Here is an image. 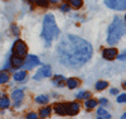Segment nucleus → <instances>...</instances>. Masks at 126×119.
<instances>
[{"instance_id": "34", "label": "nucleus", "mask_w": 126, "mask_h": 119, "mask_svg": "<svg viewBox=\"0 0 126 119\" xmlns=\"http://www.w3.org/2000/svg\"><path fill=\"white\" fill-rule=\"evenodd\" d=\"M121 118H122V119H125V118H126V113H124V114L121 115Z\"/></svg>"}, {"instance_id": "7", "label": "nucleus", "mask_w": 126, "mask_h": 119, "mask_svg": "<svg viewBox=\"0 0 126 119\" xmlns=\"http://www.w3.org/2000/svg\"><path fill=\"white\" fill-rule=\"evenodd\" d=\"M50 76H52V67L49 66V65H44V66H42L35 72L33 79L38 81V80H42V79H44V77H50Z\"/></svg>"}, {"instance_id": "16", "label": "nucleus", "mask_w": 126, "mask_h": 119, "mask_svg": "<svg viewBox=\"0 0 126 119\" xmlns=\"http://www.w3.org/2000/svg\"><path fill=\"white\" fill-rule=\"evenodd\" d=\"M97 105V100H94V99H86V103H85V106H86V109L87 110H91L93 109V108H96Z\"/></svg>"}, {"instance_id": "15", "label": "nucleus", "mask_w": 126, "mask_h": 119, "mask_svg": "<svg viewBox=\"0 0 126 119\" xmlns=\"http://www.w3.org/2000/svg\"><path fill=\"white\" fill-rule=\"evenodd\" d=\"M67 86H68V89H72V90L76 89V88H78V86H79V80L71 77V79L67 80Z\"/></svg>"}, {"instance_id": "20", "label": "nucleus", "mask_w": 126, "mask_h": 119, "mask_svg": "<svg viewBox=\"0 0 126 119\" xmlns=\"http://www.w3.org/2000/svg\"><path fill=\"white\" fill-rule=\"evenodd\" d=\"M68 4L75 9H79L83 5V1L82 0H68Z\"/></svg>"}, {"instance_id": "8", "label": "nucleus", "mask_w": 126, "mask_h": 119, "mask_svg": "<svg viewBox=\"0 0 126 119\" xmlns=\"http://www.w3.org/2000/svg\"><path fill=\"white\" fill-rule=\"evenodd\" d=\"M79 112V104L78 103H69L66 104V114L67 115H76Z\"/></svg>"}, {"instance_id": "13", "label": "nucleus", "mask_w": 126, "mask_h": 119, "mask_svg": "<svg viewBox=\"0 0 126 119\" xmlns=\"http://www.w3.org/2000/svg\"><path fill=\"white\" fill-rule=\"evenodd\" d=\"M53 110L58 114V115H67L66 114V104H56Z\"/></svg>"}, {"instance_id": "21", "label": "nucleus", "mask_w": 126, "mask_h": 119, "mask_svg": "<svg viewBox=\"0 0 126 119\" xmlns=\"http://www.w3.org/2000/svg\"><path fill=\"white\" fill-rule=\"evenodd\" d=\"M35 101L38 104H47L49 101V96H47V95H39V96L35 98Z\"/></svg>"}, {"instance_id": "35", "label": "nucleus", "mask_w": 126, "mask_h": 119, "mask_svg": "<svg viewBox=\"0 0 126 119\" xmlns=\"http://www.w3.org/2000/svg\"><path fill=\"white\" fill-rule=\"evenodd\" d=\"M28 1H29L30 4H33V3H35V0H28Z\"/></svg>"}, {"instance_id": "17", "label": "nucleus", "mask_w": 126, "mask_h": 119, "mask_svg": "<svg viewBox=\"0 0 126 119\" xmlns=\"http://www.w3.org/2000/svg\"><path fill=\"white\" fill-rule=\"evenodd\" d=\"M97 118H105V119H110V118H111V114H110L107 110H105L103 108H100V109L97 110Z\"/></svg>"}, {"instance_id": "32", "label": "nucleus", "mask_w": 126, "mask_h": 119, "mask_svg": "<svg viewBox=\"0 0 126 119\" xmlns=\"http://www.w3.org/2000/svg\"><path fill=\"white\" fill-rule=\"evenodd\" d=\"M110 93H111L112 95H117V94H119V90H117V89H115V88H112V89L110 90Z\"/></svg>"}, {"instance_id": "23", "label": "nucleus", "mask_w": 126, "mask_h": 119, "mask_svg": "<svg viewBox=\"0 0 126 119\" xmlns=\"http://www.w3.org/2000/svg\"><path fill=\"white\" fill-rule=\"evenodd\" d=\"M9 73L6 71H1L0 72V84H6L9 81Z\"/></svg>"}, {"instance_id": "3", "label": "nucleus", "mask_w": 126, "mask_h": 119, "mask_svg": "<svg viewBox=\"0 0 126 119\" xmlns=\"http://www.w3.org/2000/svg\"><path fill=\"white\" fill-rule=\"evenodd\" d=\"M124 34H125V19L122 20L120 17H115L107 30V43L109 45H116Z\"/></svg>"}, {"instance_id": "4", "label": "nucleus", "mask_w": 126, "mask_h": 119, "mask_svg": "<svg viewBox=\"0 0 126 119\" xmlns=\"http://www.w3.org/2000/svg\"><path fill=\"white\" fill-rule=\"evenodd\" d=\"M28 53V48H27V45L23 42V41H16L14 43V47H13V55L16 56V57H20V58H24Z\"/></svg>"}, {"instance_id": "1", "label": "nucleus", "mask_w": 126, "mask_h": 119, "mask_svg": "<svg viewBox=\"0 0 126 119\" xmlns=\"http://www.w3.org/2000/svg\"><path fill=\"white\" fill-rule=\"evenodd\" d=\"M59 62L66 67L79 69L87 63L92 55L93 48L90 42L73 34H64L57 46Z\"/></svg>"}, {"instance_id": "33", "label": "nucleus", "mask_w": 126, "mask_h": 119, "mask_svg": "<svg viewBox=\"0 0 126 119\" xmlns=\"http://www.w3.org/2000/svg\"><path fill=\"white\" fill-rule=\"evenodd\" d=\"M48 1H49V3H52V4H57V3L59 1V0H48Z\"/></svg>"}, {"instance_id": "14", "label": "nucleus", "mask_w": 126, "mask_h": 119, "mask_svg": "<svg viewBox=\"0 0 126 119\" xmlns=\"http://www.w3.org/2000/svg\"><path fill=\"white\" fill-rule=\"evenodd\" d=\"M14 80L15 81H18V82H22V81H24L25 80V77H27V71L24 70V71H18V72H15L14 73Z\"/></svg>"}, {"instance_id": "10", "label": "nucleus", "mask_w": 126, "mask_h": 119, "mask_svg": "<svg viewBox=\"0 0 126 119\" xmlns=\"http://www.w3.org/2000/svg\"><path fill=\"white\" fill-rule=\"evenodd\" d=\"M64 81H66V77L63 76V75H56V76L53 77V80H52V84L58 86V88H63V86L66 85Z\"/></svg>"}, {"instance_id": "19", "label": "nucleus", "mask_w": 126, "mask_h": 119, "mask_svg": "<svg viewBox=\"0 0 126 119\" xmlns=\"http://www.w3.org/2000/svg\"><path fill=\"white\" fill-rule=\"evenodd\" d=\"M50 112H52V108L50 106H46V108H42L40 112H39V115L42 118H48L50 115Z\"/></svg>"}, {"instance_id": "9", "label": "nucleus", "mask_w": 126, "mask_h": 119, "mask_svg": "<svg viewBox=\"0 0 126 119\" xmlns=\"http://www.w3.org/2000/svg\"><path fill=\"white\" fill-rule=\"evenodd\" d=\"M117 56V51L116 48H106V49H103L102 51V57L103 58H106V60H113V58H116Z\"/></svg>"}, {"instance_id": "27", "label": "nucleus", "mask_w": 126, "mask_h": 119, "mask_svg": "<svg viewBox=\"0 0 126 119\" xmlns=\"http://www.w3.org/2000/svg\"><path fill=\"white\" fill-rule=\"evenodd\" d=\"M126 101V94H121L117 96V103H125Z\"/></svg>"}, {"instance_id": "25", "label": "nucleus", "mask_w": 126, "mask_h": 119, "mask_svg": "<svg viewBox=\"0 0 126 119\" xmlns=\"http://www.w3.org/2000/svg\"><path fill=\"white\" fill-rule=\"evenodd\" d=\"M35 4H37V5H39V6L46 8V6H48L49 1H48V0H35Z\"/></svg>"}, {"instance_id": "30", "label": "nucleus", "mask_w": 126, "mask_h": 119, "mask_svg": "<svg viewBox=\"0 0 126 119\" xmlns=\"http://www.w3.org/2000/svg\"><path fill=\"white\" fill-rule=\"evenodd\" d=\"M125 55H126V53H125V51H124L122 53H120V55H119V56H116V57H117L120 61H125V57H126Z\"/></svg>"}, {"instance_id": "18", "label": "nucleus", "mask_w": 126, "mask_h": 119, "mask_svg": "<svg viewBox=\"0 0 126 119\" xmlns=\"http://www.w3.org/2000/svg\"><path fill=\"white\" fill-rule=\"evenodd\" d=\"M9 106H10V100L6 96H1V98H0V108H1V109H8Z\"/></svg>"}, {"instance_id": "11", "label": "nucleus", "mask_w": 126, "mask_h": 119, "mask_svg": "<svg viewBox=\"0 0 126 119\" xmlns=\"http://www.w3.org/2000/svg\"><path fill=\"white\" fill-rule=\"evenodd\" d=\"M22 65H23V58L16 57L14 55L12 56V58H10V66H12L13 69H19Z\"/></svg>"}, {"instance_id": "22", "label": "nucleus", "mask_w": 126, "mask_h": 119, "mask_svg": "<svg viewBox=\"0 0 126 119\" xmlns=\"http://www.w3.org/2000/svg\"><path fill=\"white\" fill-rule=\"evenodd\" d=\"M76 96H77V99H78V100L88 99V98H91V93H88V91H79Z\"/></svg>"}, {"instance_id": "31", "label": "nucleus", "mask_w": 126, "mask_h": 119, "mask_svg": "<svg viewBox=\"0 0 126 119\" xmlns=\"http://www.w3.org/2000/svg\"><path fill=\"white\" fill-rule=\"evenodd\" d=\"M100 104H102V105H107V104H109V101H107V99L101 98V99H100Z\"/></svg>"}, {"instance_id": "26", "label": "nucleus", "mask_w": 126, "mask_h": 119, "mask_svg": "<svg viewBox=\"0 0 126 119\" xmlns=\"http://www.w3.org/2000/svg\"><path fill=\"white\" fill-rule=\"evenodd\" d=\"M59 9H61V12L67 13V12H69V9H71V8H69V5H68V4H62Z\"/></svg>"}, {"instance_id": "6", "label": "nucleus", "mask_w": 126, "mask_h": 119, "mask_svg": "<svg viewBox=\"0 0 126 119\" xmlns=\"http://www.w3.org/2000/svg\"><path fill=\"white\" fill-rule=\"evenodd\" d=\"M105 4L107 8L119 10V12H122L126 9V0H105Z\"/></svg>"}, {"instance_id": "12", "label": "nucleus", "mask_w": 126, "mask_h": 119, "mask_svg": "<svg viewBox=\"0 0 126 119\" xmlns=\"http://www.w3.org/2000/svg\"><path fill=\"white\" fill-rule=\"evenodd\" d=\"M12 98H13V100L16 103H20L23 99H24V93H23V90H14L13 91V94H12Z\"/></svg>"}, {"instance_id": "28", "label": "nucleus", "mask_w": 126, "mask_h": 119, "mask_svg": "<svg viewBox=\"0 0 126 119\" xmlns=\"http://www.w3.org/2000/svg\"><path fill=\"white\" fill-rule=\"evenodd\" d=\"M12 30L14 32V36H19V29H18V27H16L15 24L12 25Z\"/></svg>"}, {"instance_id": "2", "label": "nucleus", "mask_w": 126, "mask_h": 119, "mask_svg": "<svg viewBox=\"0 0 126 119\" xmlns=\"http://www.w3.org/2000/svg\"><path fill=\"white\" fill-rule=\"evenodd\" d=\"M59 34V28L56 24V19L52 14H47L43 19V29H42V37L47 42V47L50 46V42L56 39Z\"/></svg>"}, {"instance_id": "29", "label": "nucleus", "mask_w": 126, "mask_h": 119, "mask_svg": "<svg viewBox=\"0 0 126 119\" xmlns=\"http://www.w3.org/2000/svg\"><path fill=\"white\" fill-rule=\"evenodd\" d=\"M27 118H28V119H37L38 115H37L35 113H29V114H27Z\"/></svg>"}, {"instance_id": "24", "label": "nucleus", "mask_w": 126, "mask_h": 119, "mask_svg": "<svg viewBox=\"0 0 126 119\" xmlns=\"http://www.w3.org/2000/svg\"><path fill=\"white\" fill-rule=\"evenodd\" d=\"M107 86H109V84H107L106 81H97L96 85H94V88H96V90L101 91V90H103V89H106Z\"/></svg>"}, {"instance_id": "5", "label": "nucleus", "mask_w": 126, "mask_h": 119, "mask_svg": "<svg viewBox=\"0 0 126 119\" xmlns=\"http://www.w3.org/2000/svg\"><path fill=\"white\" fill-rule=\"evenodd\" d=\"M24 58H25V60H24V62H23L22 66H23V69H24L25 71L33 70L34 67L38 66V65H40L39 58H38L37 56H34V55H27Z\"/></svg>"}]
</instances>
